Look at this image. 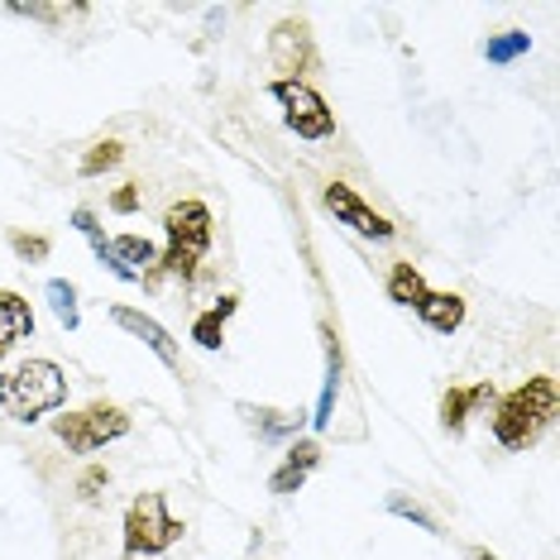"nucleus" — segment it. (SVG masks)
Instances as JSON below:
<instances>
[{
  "mask_svg": "<svg viewBox=\"0 0 560 560\" xmlns=\"http://www.w3.org/2000/svg\"><path fill=\"white\" fill-rule=\"evenodd\" d=\"M551 417H556V378L537 374L499 398V407H493V441L503 451H532L541 431L551 427Z\"/></svg>",
  "mask_w": 560,
  "mask_h": 560,
  "instance_id": "1",
  "label": "nucleus"
},
{
  "mask_svg": "<svg viewBox=\"0 0 560 560\" xmlns=\"http://www.w3.org/2000/svg\"><path fill=\"white\" fill-rule=\"evenodd\" d=\"M68 402V374L54 360H20L0 374V412L10 422H39Z\"/></svg>",
  "mask_w": 560,
  "mask_h": 560,
  "instance_id": "2",
  "label": "nucleus"
},
{
  "mask_svg": "<svg viewBox=\"0 0 560 560\" xmlns=\"http://www.w3.org/2000/svg\"><path fill=\"white\" fill-rule=\"evenodd\" d=\"M163 235H168V249L159 254V273H173V278H183V283H192L197 264L207 259L211 235H215L207 201H197V197L173 201L168 215H163Z\"/></svg>",
  "mask_w": 560,
  "mask_h": 560,
  "instance_id": "3",
  "label": "nucleus"
},
{
  "mask_svg": "<svg viewBox=\"0 0 560 560\" xmlns=\"http://www.w3.org/2000/svg\"><path fill=\"white\" fill-rule=\"evenodd\" d=\"M183 522L168 513L163 493H139V499L125 508V556L130 560H154L168 546L183 541Z\"/></svg>",
  "mask_w": 560,
  "mask_h": 560,
  "instance_id": "4",
  "label": "nucleus"
},
{
  "mask_svg": "<svg viewBox=\"0 0 560 560\" xmlns=\"http://www.w3.org/2000/svg\"><path fill=\"white\" fill-rule=\"evenodd\" d=\"M54 436L78 455H92V451H106L110 441L130 436V412L116 402H92L82 412H68L54 422Z\"/></svg>",
  "mask_w": 560,
  "mask_h": 560,
  "instance_id": "5",
  "label": "nucleus"
},
{
  "mask_svg": "<svg viewBox=\"0 0 560 560\" xmlns=\"http://www.w3.org/2000/svg\"><path fill=\"white\" fill-rule=\"evenodd\" d=\"M269 96L283 106V120H288V130L298 139H330L336 135V110L326 106V96L316 92L312 82L278 78V82H269Z\"/></svg>",
  "mask_w": 560,
  "mask_h": 560,
  "instance_id": "6",
  "label": "nucleus"
},
{
  "mask_svg": "<svg viewBox=\"0 0 560 560\" xmlns=\"http://www.w3.org/2000/svg\"><path fill=\"white\" fill-rule=\"evenodd\" d=\"M322 201H326V211L336 215L340 225H350L354 235H364V240H393L398 235V225L388 221V215H378L369 201L354 192V187H346V183H330L326 192H322Z\"/></svg>",
  "mask_w": 560,
  "mask_h": 560,
  "instance_id": "7",
  "label": "nucleus"
},
{
  "mask_svg": "<svg viewBox=\"0 0 560 560\" xmlns=\"http://www.w3.org/2000/svg\"><path fill=\"white\" fill-rule=\"evenodd\" d=\"M110 322H116L120 330H130L135 340H144L149 350L159 354V364L163 369H183V354H177V340H173V330L163 326V322H154L149 312H139V307H110Z\"/></svg>",
  "mask_w": 560,
  "mask_h": 560,
  "instance_id": "8",
  "label": "nucleus"
},
{
  "mask_svg": "<svg viewBox=\"0 0 560 560\" xmlns=\"http://www.w3.org/2000/svg\"><path fill=\"white\" fill-rule=\"evenodd\" d=\"M269 58H273L278 72H288V82L298 78V72L312 62V34H307V24H302V20H283V24H278V30L269 34Z\"/></svg>",
  "mask_w": 560,
  "mask_h": 560,
  "instance_id": "9",
  "label": "nucleus"
},
{
  "mask_svg": "<svg viewBox=\"0 0 560 560\" xmlns=\"http://www.w3.org/2000/svg\"><path fill=\"white\" fill-rule=\"evenodd\" d=\"M316 465H322V445L316 441H292L288 445V455H283V465L269 475V493H278V499H288V493H298L302 483H307L316 475Z\"/></svg>",
  "mask_w": 560,
  "mask_h": 560,
  "instance_id": "10",
  "label": "nucleus"
},
{
  "mask_svg": "<svg viewBox=\"0 0 560 560\" xmlns=\"http://www.w3.org/2000/svg\"><path fill=\"white\" fill-rule=\"evenodd\" d=\"M240 417L249 422V431L259 441H292L302 436L307 427V412H288V407H254V402H240Z\"/></svg>",
  "mask_w": 560,
  "mask_h": 560,
  "instance_id": "11",
  "label": "nucleus"
},
{
  "mask_svg": "<svg viewBox=\"0 0 560 560\" xmlns=\"http://www.w3.org/2000/svg\"><path fill=\"white\" fill-rule=\"evenodd\" d=\"M322 340H326V378H322V398H316V412H312V427L326 431L336 422V398H340V378H346V360H340V340L336 330L322 326Z\"/></svg>",
  "mask_w": 560,
  "mask_h": 560,
  "instance_id": "12",
  "label": "nucleus"
},
{
  "mask_svg": "<svg viewBox=\"0 0 560 560\" xmlns=\"http://www.w3.org/2000/svg\"><path fill=\"white\" fill-rule=\"evenodd\" d=\"M34 336V312L30 302L20 298V292H0V364H5V354L20 346V340Z\"/></svg>",
  "mask_w": 560,
  "mask_h": 560,
  "instance_id": "13",
  "label": "nucleus"
},
{
  "mask_svg": "<svg viewBox=\"0 0 560 560\" xmlns=\"http://www.w3.org/2000/svg\"><path fill=\"white\" fill-rule=\"evenodd\" d=\"M483 402H493V384L483 378V384L475 388H445V398H441V427L451 431V436H460L465 422H469V412Z\"/></svg>",
  "mask_w": 560,
  "mask_h": 560,
  "instance_id": "14",
  "label": "nucleus"
},
{
  "mask_svg": "<svg viewBox=\"0 0 560 560\" xmlns=\"http://www.w3.org/2000/svg\"><path fill=\"white\" fill-rule=\"evenodd\" d=\"M417 316L436 330V336H455L465 326V298L460 292H427V302L417 307Z\"/></svg>",
  "mask_w": 560,
  "mask_h": 560,
  "instance_id": "15",
  "label": "nucleus"
},
{
  "mask_svg": "<svg viewBox=\"0 0 560 560\" xmlns=\"http://www.w3.org/2000/svg\"><path fill=\"white\" fill-rule=\"evenodd\" d=\"M72 225H78V231L86 235V245H92V254H96L101 264H106L110 273L120 278V283H139V273H130V269H125V264L116 259V249H110V240L101 235V225H96V215H92V211H86V207H78V211H72Z\"/></svg>",
  "mask_w": 560,
  "mask_h": 560,
  "instance_id": "16",
  "label": "nucleus"
},
{
  "mask_svg": "<svg viewBox=\"0 0 560 560\" xmlns=\"http://www.w3.org/2000/svg\"><path fill=\"white\" fill-rule=\"evenodd\" d=\"M235 307H240V298H221V302H211V307L192 322V340H197L201 350H221V340H225V322L235 316Z\"/></svg>",
  "mask_w": 560,
  "mask_h": 560,
  "instance_id": "17",
  "label": "nucleus"
},
{
  "mask_svg": "<svg viewBox=\"0 0 560 560\" xmlns=\"http://www.w3.org/2000/svg\"><path fill=\"white\" fill-rule=\"evenodd\" d=\"M427 278L422 273H417V264H393V273H388V302H398V307H422V302H427Z\"/></svg>",
  "mask_w": 560,
  "mask_h": 560,
  "instance_id": "18",
  "label": "nucleus"
},
{
  "mask_svg": "<svg viewBox=\"0 0 560 560\" xmlns=\"http://www.w3.org/2000/svg\"><path fill=\"white\" fill-rule=\"evenodd\" d=\"M527 48H532V34L527 30H503V34H493V39L483 44V58H489L493 68H508V62H517Z\"/></svg>",
  "mask_w": 560,
  "mask_h": 560,
  "instance_id": "19",
  "label": "nucleus"
},
{
  "mask_svg": "<svg viewBox=\"0 0 560 560\" xmlns=\"http://www.w3.org/2000/svg\"><path fill=\"white\" fill-rule=\"evenodd\" d=\"M48 307H54V316H58V322L62 326H68V330H78L82 326V312H78V288H72L68 283V278H48Z\"/></svg>",
  "mask_w": 560,
  "mask_h": 560,
  "instance_id": "20",
  "label": "nucleus"
},
{
  "mask_svg": "<svg viewBox=\"0 0 560 560\" xmlns=\"http://www.w3.org/2000/svg\"><path fill=\"white\" fill-rule=\"evenodd\" d=\"M120 163H125V144H120V139H101V144H92V149L82 154L78 173H82V177H101V173L120 168Z\"/></svg>",
  "mask_w": 560,
  "mask_h": 560,
  "instance_id": "21",
  "label": "nucleus"
},
{
  "mask_svg": "<svg viewBox=\"0 0 560 560\" xmlns=\"http://www.w3.org/2000/svg\"><path fill=\"white\" fill-rule=\"evenodd\" d=\"M388 513L393 517H407V522H417L422 532H431V537H441V522L427 513V508H417L412 499H402V493H388Z\"/></svg>",
  "mask_w": 560,
  "mask_h": 560,
  "instance_id": "22",
  "label": "nucleus"
},
{
  "mask_svg": "<svg viewBox=\"0 0 560 560\" xmlns=\"http://www.w3.org/2000/svg\"><path fill=\"white\" fill-rule=\"evenodd\" d=\"M10 249H15L24 264H44V259H48V249H54V245H48L44 235H24V231H10Z\"/></svg>",
  "mask_w": 560,
  "mask_h": 560,
  "instance_id": "23",
  "label": "nucleus"
},
{
  "mask_svg": "<svg viewBox=\"0 0 560 560\" xmlns=\"http://www.w3.org/2000/svg\"><path fill=\"white\" fill-rule=\"evenodd\" d=\"M110 483V469L106 465H92V469H82V479H78V499H101V489Z\"/></svg>",
  "mask_w": 560,
  "mask_h": 560,
  "instance_id": "24",
  "label": "nucleus"
},
{
  "mask_svg": "<svg viewBox=\"0 0 560 560\" xmlns=\"http://www.w3.org/2000/svg\"><path fill=\"white\" fill-rule=\"evenodd\" d=\"M110 211H120V215H135L139 211V187L135 183H125L116 197H110Z\"/></svg>",
  "mask_w": 560,
  "mask_h": 560,
  "instance_id": "25",
  "label": "nucleus"
},
{
  "mask_svg": "<svg viewBox=\"0 0 560 560\" xmlns=\"http://www.w3.org/2000/svg\"><path fill=\"white\" fill-rule=\"evenodd\" d=\"M469 560H499V556H493L489 546H475V551H469Z\"/></svg>",
  "mask_w": 560,
  "mask_h": 560,
  "instance_id": "26",
  "label": "nucleus"
}]
</instances>
